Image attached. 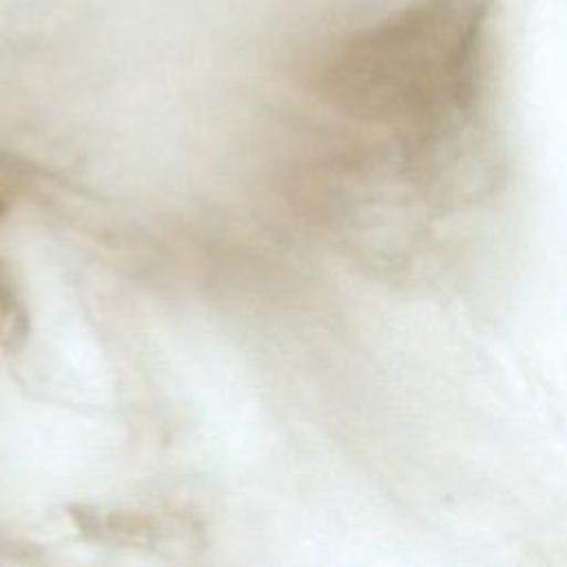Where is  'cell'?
<instances>
[{
	"label": "cell",
	"mask_w": 567,
	"mask_h": 567,
	"mask_svg": "<svg viewBox=\"0 0 567 567\" xmlns=\"http://www.w3.org/2000/svg\"><path fill=\"white\" fill-rule=\"evenodd\" d=\"M496 0H412L334 44L319 69L323 100L394 126L403 144L470 126L489 62Z\"/></svg>",
	"instance_id": "obj_1"
},
{
	"label": "cell",
	"mask_w": 567,
	"mask_h": 567,
	"mask_svg": "<svg viewBox=\"0 0 567 567\" xmlns=\"http://www.w3.org/2000/svg\"><path fill=\"white\" fill-rule=\"evenodd\" d=\"M78 525L95 534L100 540L111 538L115 543H128V545H144L153 543L162 532L164 525L151 518V514H80Z\"/></svg>",
	"instance_id": "obj_2"
},
{
	"label": "cell",
	"mask_w": 567,
	"mask_h": 567,
	"mask_svg": "<svg viewBox=\"0 0 567 567\" xmlns=\"http://www.w3.org/2000/svg\"><path fill=\"white\" fill-rule=\"evenodd\" d=\"M29 334V315L18 284L0 257V346L18 350Z\"/></svg>",
	"instance_id": "obj_3"
}]
</instances>
